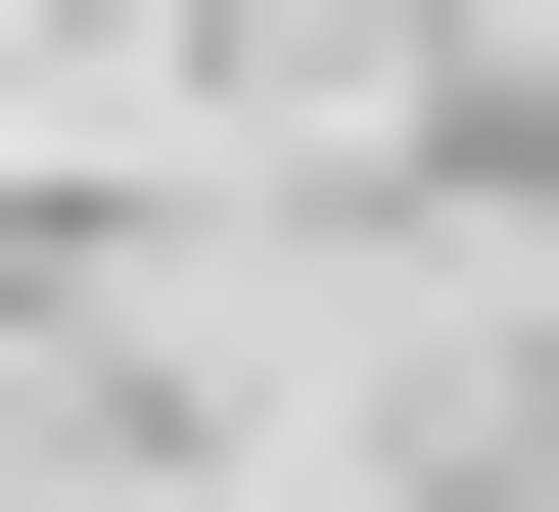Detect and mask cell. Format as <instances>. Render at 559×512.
Instances as JSON below:
<instances>
[{
  "mask_svg": "<svg viewBox=\"0 0 559 512\" xmlns=\"http://www.w3.org/2000/svg\"><path fill=\"white\" fill-rule=\"evenodd\" d=\"M0 326H47V187H0Z\"/></svg>",
  "mask_w": 559,
  "mask_h": 512,
  "instance_id": "6da1fadb",
  "label": "cell"
}]
</instances>
